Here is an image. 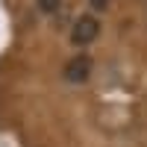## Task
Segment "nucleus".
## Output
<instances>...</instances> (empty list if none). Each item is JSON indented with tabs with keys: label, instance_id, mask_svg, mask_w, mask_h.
<instances>
[{
	"label": "nucleus",
	"instance_id": "f257e3e1",
	"mask_svg": "<svg viewBox=\"0 0 147 147\" xmlns=\"http://www.w3.org/2000/svg\"><path fill=\"white\" fill-rule=\"evenodd\" d=\"M97 32H100V24H97L94 15H82L77 18V24H74V30H71V41L82 47V44H91L97 38Z\"/></svg>",
	"mask_w": 147,
	"mask_h": 147
},
{
	"label": "nucleus",
	"instance_id": "f03ea898",
	"mask_svg": "<svg viewBox=\"0 0 147 147\" xmlns=\"http://www.w3.org/2000/svg\"><path fill=\"white\" fill-rule=\"evenodd\" d=\"M88 74H91V59L88 56H74L68 59V65H65V80L68 82H85L88 80Z\"/></svg>",
	"mask_w": 147,
	"mask_h": 147
},
{
	"label": "nucleus",
	"instance_id": "7ed1b4c3",
	"mask_svg": "<svg viewBox=\"0 0 147 147\" xmlns=\"http://www.w3.org/2000/svg\"><path fill=\"white\" fill-rule=\"evenodd\" d=\"M35 3H38V9L44 12V15H53V12L59 9V3H62V0H35Z\"/></svg>",
	"mask_w": 147,
	"mask_h": 147
},
{
	"label": "nucleus",
	"instance_id": "20e7f679",
	"mask_svg": "<svg viewBox=\"0 0 147 147\" xmlns=\"http://www.w3.org/2000/svg\"><path fill=\"white\" fill-rule=\"evenodd\" d=\"M88 6H91L94 12H106V6H109V0H88Z\"/></svg>",
	"mask_w": 147,
	"mask_h": 147
}]
</instances>
